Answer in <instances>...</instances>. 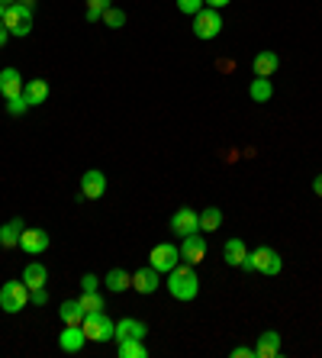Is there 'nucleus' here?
I'll return each mask as SVG.
<instances>
[{
	"label": "nucleus",
	"instance_id": "ea45409f",
	"mask_svg": "<svg viewBox=\"0 0 322 358\" xmlns=\"http://www.w3.org/2000/svg\"><path fill=\"white\" fill-rule=\"evenodd\" d=\"M3 10H7V7H3V3H0V20H3Z\"/></svg>",
	"mask_w": 322,
	"mask_h": 358
},
{
	"label": "nucleus",
	"instance_id": "ddd939ff",
	"mask_svg": "<svg viewBox=\"0 0 322 358\" xmlns=\"http://www.w3.org/2000/svg\"><path fill=\"white\" fill-rule=\"evenodd\" d=\"M84 342H87V336H84V326H65V329L58 333V349L68 352V355L81 352Z\"/></svg>",
	"mask_w": 322,
	"mask_h": 358
},
{
	"label": "nucleus",
	"instance_id": "c9c22d12",
	"mask_svg": "<svg viewBox=\"0 0 322 358\" xmlns=\"http://www.w3.org/2000/svg\"><path fill=\"white\" fill-rule=\"evenodd\" d=\"M7 39H10V29L3 23H0V49H3V45H7Z\"/></svg>",
	"mask_w": 322,
	"mask_h": 358
},
{
	"label": "nucleus",
	"instance_id": "412c9836",
	"mask_svg": "<svg viewBox=\"0 0 322 358\" xmlns=\"http://www.w3.org/2000/svg\"><path fill=\"white\" fill-rule=\"evenodd\" d=\"M45 281H49V268L39 265V262H29V265L23 268V284L29 287V291H36V287H45Z\"/></svg>",
	"mask_w": 322,
	"mask_h": 358
},
{
	"label": "nucleus",
	"instance_id": "0eeeda50",
	"mask_svg": "<svg viewBox=\"0 0 322 358\" xmlns=\"http://www.w3.org/2000/svg\"><path fill=\"white\" fill-rule=\"evenodd\" d=\"M149 265L155 268V271H161V275H168L171 268L181 265V249L171 245V242H161V245H155V249L149 252Z\"/></svg>",
	"mask_w": 322,
	"mask_h": 358
},
{
	"label": "nucleus",
	"instance_id": "473e14b6",
	"mask_svg": "<svg viewBox=\"0 0 322 358\" xmlns=\"http://www.w3.org/2000/svg\"><path fill=\"white\" fill-rule=\"evenodd\" d=\"M81 291H100L97 275H84V278H81Z\"/></svg>",
	"mask_w": 322,
	"mask_h": 358
},
{
	"label": "nucleus",
	"instance_id": "4468645a",
	"mask_svg": "<svg viewBox=\"0 0 322 358\" xmlns=\"http://www.w3.org/2000/svg\"><path fill=\"white\" fill-rule=\"evenodd\" d=\"M281 355V333L274 329H265L258 336V345H255V358H277Z\"/></svg>",
	"mask_w": 322,
	"mask_h": 358
},
{
	"label": "nucleus",
	"instance_id": "f03ea898",
	"mask_svg": "<svg viewBox=\"0 0 322 358\" xmlns=\"http://www.w3.org/2000/svg\"><path fill=\"white\" fill-rule=\"evenodd\" d=\"M281 268H284L281 255H277L274 249H268V245L248 252V259L242 262V271H258V275H271V278L281 275Z\"/></svg>",
	"mask_w": 322,
	"mask_h": 358
},
{
	"label": "nucleus",
	"instance_id": "4be33fe9",
	"mask_svg": "<svg viewBox=\"0 0 322 358\" xmlns=\"http://www.w3.org/2000/svg\"><path fill=\"white\" fill-rule=\"evenodd\" d=\"M223 259H226V265H232V268H242V262L248 259V249H245V242L242 239H229L223 245Z\"/></svg>",
	"mask_w": 322,
	"mask_h": 358
},
{
	"label": "nucleus",
	"instance_id": "6e6552de",
	"mask_svg": "<svg viewBox=\"0 0 322 358\" xmlns=\"http://www.w3.org/2000/svg\"><path fill=\"white\" fill-rule=\"evenodd\" d=\"M177 249H181V262H187V265L197 268L200 262L207 259V236H203V233H190V236H184Z\"/></svg>",
	"mask_w": 322,
	"mask_h": 358
},
{
	"label": "nucleus",
	"instance_id": "f8f14e48",
	"mask_svg": "<svg viewBox=\"0 0 322 358\" xmlns=\"http://www.w3.org/2000/svg\"><path fill=\"white\" fill-rule=\"evenodd\" d=\"M133 287L136 294H155L158 287H161V271H155V268H136V275H133Z\"/></svg>",
	"mask_w": 322,
	"mask_h": 358
},
{
	"label": "nucleus",
	"instance_id": "cd10ccee",
	"mask_svg": "<svg viewBox=\"0 0 322 358\" xmlns=\"http://www.w3.org/2000/svg\"><path fill=\"white\" fill-rule=\"evenodd\" d=\"M87 3V10H84V17H87V23H97L100 17H103V10L113 7L110 0H84Z\"/></svg>",
	"mask_w": 322,
	"mask_h": 358
},
{
	"label": "nucleus",
	"instance_id": "4c0bfd02",
	"mask_svg": "<svg viewBox=\"0 0 322 358\" xmlns=\"http://www.w3.org/2000/svg\"><path fill=\"white\" fill-rule=\"evenodd\" d=\"M17 3H23V7H29V10H36V0H17Z\"/></svg>",
	"mask_w": 322,
	"mask_h": 358
},
{
	"label": "nucleus",
	"instance_id": "7c9ffc66",
	"mask_svg": "<svg viewBox=\"0 0 322 358\" xmlns=\"http://www.w3.org/2000/svg\"><path fill=\"white\" fill-rule=\"evenodd\" d=\"M26 110H29V103H26L23 94H20V97H10V100H7V113H10V117H23Z\"/></svg>",
	"mask_w": 322,
	"mask_h": 358
},
{
	"label": "nucleus",
	"instance_id": "c85d7f7f",
	"mask_svg": "<svg viewBox=\"0 0 322 358\" xmlns=\"http://www.w3.org/2000/svg\"><path fill=\"white\" fill-rule=\"evenodd\" d=\"M100 20H103L110 29H123V26H126V13H123V10H116V7H107Z\"/></svg>",
	"mask_w": 322,
	"mask_h": 358
},
{
	"label": "nucleus",
	"instance_id": "20e7f679",
	"mask_svg": "<svg viewBox=\"0 0 322 358\" xmlns=\"http://www.w3.org/2000/svg\"><path fill=\"white\" fill-rule=\"evenodd\" d=\"M84 336L91 342H110L116 339V323L100 310V313H84Z\"/></svg>",
	"mask_w": 322,
	"mask_h": 358
},
{
	"label": "nucleus",
	"instance_id": "a211bd4d",
	"mask_svg": "<svg viewBox=\"0 0 322 358\" xmlns=\"http://www.w3.org/2000/svg\"><path fill=\"white\" fill-rule=\"evenodd\" d=\"M103 287H107L110 294H123L133 287V275H129L126 268H110L107 278H103Z\"/></svg>",
	"mask_w": 322,
	"mask_h": 358
},
{
	"label": "nucleus",
	"instance_id": "9b49d317",
	"mask_svg": "<svg viewBox=\"0 0 322 358\" xmlns=\"http://www.w3.org/2000/svg\"><path fill=\"white\" fill-rule=\"evenodd\" d=\"M171 233L174 236H190V233H200V213L190 207H181L177 213L171 217Z\"/></svg>",
	"mask_w": 322,
	"mask_h": 358
},
{
	"label": "nucleus",
	"instance_id": "f704fd0d",
	"mask_svg": "<svg viewBox=\"0 0 322 358\" xmlns=\"http://www.w3.org/2000/svg\"><path fill=\"white\" fill-rule=\"evenodd\" d=\"M203 3H207V7H213V10H223V7H229L232 0H203Z\"/></svg>",
	"mask_w": 322,
	"mask_h": 358
},
{
	"label": "nucleus",
	"instance_id": "2eb2a0df",
	"mask_svg": "<svg viewBox=\"0 0 322 358\" xmlns=\"http://www.w3.org/2000/svg\"><path fill=\"white\" fill-rule=\"evenodd\" d=\"M23 78H20V71L17 68H3L0 71V94H3V100H10V97H20L23 94Z\"/></svg>",
	"mask_w": 322,
	"mask_h": 358
},
{
	"label": "nucleus",
	"instance_id": "f257e3e1",
	"mask_svg": "<svg viewBox=\"0 0 322 358\" xmlns=\"http://www.w3.org/2000/svg\"><path fill=\"white\" fill-rule=\"evenodd\" d=\"M168 294H171L174 300H193L200 294V278L197 271H193V265H187V262H181L177 268H171L168 271Z\"/></svg>",
	"mask_w": 322,
	"mask_h": 358
},
{
	"label": "nucleus",
	"instance_id": "1a4fd4ad",
	"mask_svg": "<svg viewBox=\"0 0 322 358\" xmlns=\"http://www.w3.org/2000/svg\"><path fill=\"white\" fill-rule=\"evenodd\" d=\"M20 249L26 255H42V252L49 249V233L39 229V226H26L23 236H20Z\"/></svg>",
	"mask_w": 322,
	"mask_h": 358
},
{
	"label": "nucleus",
	"instance_id": "c756f323",
	"mask_svg": "<svg viewBox=\"0 0 322 358\" xmlns=\"http://www.w3.org/2000/svg\"><path fill=\"white\" fill-rule=\"evenodd\" d=\"M203 7H207L203 0H177V10H181L184 17H197Z\"/></svg>",
	"mask_w": 322,
	"mask_h": 358
},
{
	"label": "nucleus",
	"instance_id": "72a5a7b5",
	"mask_svg": "<svg viewBox=\"0 0 322 358\" xmlns=\"http://www.w3.org/2000/svg\"><path fill=\"white\" fill-rule=\"evenodd\" d=\"M232 358H255V349H245V345H235V349H232Z\"/></svg>",
	"mask_w": 322,
	"mask_h": 358
},
{
	"label": "nucleus",
	"instance_id": "e433bc0d",
	"mask_svg": "<svg viewBox=\"0 0 322 358\" xmlns=\"http://www.w3.org/2000/svg\"><path fill=\"white\" fill-rule=\"evenodd\" d=\"M313 194H316V197H322V175H316V181H313Z\"/></svg>",
	"mask_w": 322,
	"mask_h": 358
},
{
	"label": "nucleus",
	"instance_id": "aec40b11",
	"mask_svg": "<svg viewBox=\"0 0 322 358\" xmlns=\"http://www.w3.org/2000/svg\"><path fill=\"white\" fill-rule=\"evenodd\" d=\"M23 97L29 107H39V103H45L49 100V84L42 81V78H33V81L23 84Z\"/></svg>",
	"mask_w": 322,
	"mask_h": 358
},
{
	"label": "nucleus",
	"instance_id": "dca6fc26",
	"mask_svg": "<svg viewBox=\"0 0 322 358\" xmlns=\"http://www.w3.org/2000/svg\"><path fill=\"white\" fill-rule=\"evenodd\" d=\"M277 68H281V55H277V52H258L255 62H251L255 78H271Z\"/></svg>",
	"mask_w": 322,
	"mask_h": 358
},
{
	"label": "nucleus",
	"instance_id": "2f4dec72",
	"mask_svg": "<svg viewBox=\"0 0 322 358\" xmlns=\"http://www.w3.org/2000/svg\"><path fill=\"white\" fill-rule=\"evenodd\" d=\"M29 300H33L36 307H45V303H49V291H45V287H36V291H29Z\"/></svg>",
	"mask_w": 322,
	"mask_h": 358
},
{
	"label": "nucleus",
	"instance_id": "f3484780",
	"mask_svg": "<svg viewBox=\"0 0 322 358\" xmlns=\"http://www.w3.org/2000/svg\"><path fill=\"white\" fill-rule=\"evenodd\" d=\"M23 229H26V223L20 217H13L10 223H3L0 226V245H3V249H20V236H23Z\"/></svg>",
	"mask_w": 322,
	"mask_h": 358
},
{
	"label": "nucleus",
	"instance_id": "bb28decb",
	"mask_svg": "<svg viewBox=\"0 0 322 358\" xmlns=\"http://www.w3.org/2000/svg\"><path fill=\"white\" fill-rule=\"evenodd\" d=\"M81 307L84 313H100V310H107V303H103V294L100 291H81Z\"/></svg>",
	"mask_w": 322,
	"mask_h": 358
},
{
	"label": "nucleus",
	"instance_id": "5701e85b",
	"mask_svg": "<svg viewBox=\"0 0 322 358\" xmlns=\"http://www.w3.org/2000/svg\"><path fill=\"white\" fill-rule=\"evenodd\" d=\"M58 317H61V323H65V326H81L84 323L81 300H65V303L58 307Z\"/></svg>",
	"mask_w": 322,
	"mask_h": 358
},
{
	"label": "nucleus",
	"instance_id": "7ed1b4c3",
	"mask_svg": "<svg viewBox=\"0 0 322 358\" xmlns=\"http://www.w3.org/2000/svg\"><path fill=\"white\" fill-rule=\"evenodd\" d=\"M0 23L10 29V36L23 39V36L33 33V10L23 7V3H10V7L3 10V20H0Z\"/></svg>",
	"mask_w": 322,
	"mask_h": 358
},
{
	"label": "nucleus",
	"instance_id": "a878e982",
	"mask_svg": "<svg viewBox=\"0 0 322 358\" xmlns=\"http://www.w3.org/2000/svg\"><path fill=\"white\" fill-rule=\"evenodd\" d=\"M223 226V210L219 207H207L200 213V233H216Z\"/></svg>",
	"mask_w": 322,
	"mask_h": 358
},
{
	"label": "nucleus",
	"instance_id": "b1692460",
	"mask_svg": "<svg viewBox=\"0 0 322 358\" xmlns=\"http://www.w3.org/2000/svg\"><path fill=\"white\" fill-rule=\"evenodd\" d=\"M248 97L255 100V103H268L274 97V84L271 78H255V81L248 84Z\"/></svg>",
	"mask_w": 322,
	"mask_h": 358
},
{
	"label": "nucleus",
	"instance_id": "9d476101",
	"mask_svg": "<svg viewBox=\"0 0 322 358\" xmlns=\"http://www.w3.org/2000/svg\"><path fill=\"white\" fill-rule=\"evenodd\" d=\"M107 194V175L91 168V171H84L81 178V200H100Z\"/></svg>",
	"mask_w": 322,
	"mask_h": 358
},
{
	"label": "nucleus",
	"instance_id": "6ab92c4d",
	"mask_svg": "<svg viewBox=\"0 0 322 358\" xmlns=\"http://www.w3.org/2000/svg\"><path fill=\"white\" fill-rule=\"evenodd\" d=\"M145 323L142 320H133V317H126L116 323V342H123V339H145Z\"/></svg>",
	"mask_w": 322,
	"mask_h": 358
},
{
	"label": "nucleus",
	"instance_id": "423d86ee",
	"mask_svg": "<svg viewBox=\"0 0 322 358\" xmlns=\"http://www.w3.org/2000/svg\"><path fill=\"white\" fill-rule=\"evenodd\" d=\"M219 33H223V17H219V10L203 7L197 17H193V36H197V39H216Z\"/></svg>",
	"mask_w": 322,
	"mask_h": 358
},
{
	"label": "nucleus",
	"instance_id": "39448f33",
	"mask_svg": "<svg viewBox=\"0 0 322 358\" xmlns=\"http://www.w3.org/2000/svg\"><path fill=\"white\" fill-rule=\"evenodd\" d=\"M29 303V287L23 281H7L0 287V310L3 313H20Z\"/></svg>",
	"mask_w": 322,
	"mask_h": 358
},
{
	"label": "nucleus",
	"instance_id": "58836bf2",
	"mask_svg": "<svg viewBox=\"0 0 322 358\" xmlns=\"http://www.w3.org/2000/svg\"><path fill=\"white\" fill-rule=\"evenodd\" d=\"M0 3H3V7H10V3H17V0H0Z\"/></svg>",
	"mask_w": 322,
	"mask_h": 358
},
{
	"label": "nucleus",
	"instance_id": "393cba45",
	"mask_svg": "<svg viewBox=\"0 0 322 358\" xmlns=\"http://www.w3.org/2000/svg\"><path fill=\"white\" fill-rule=\"evenodd\" d=\"M116 355L119 358H149V349L142 345V339H123L116 345Z\"/></svg>",
	"mask_w": 322,
	"mask_h": 358
}]
</instances>
